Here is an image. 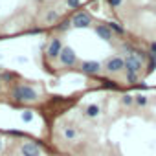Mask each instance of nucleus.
Here are the masks:
<instances>
[{"label": "nucleus", "instance_id": "nucleus-1", "mask_svg": "<svg viewBox=\"0 0 156 156\" xmlns=\"http://www.w3.org/2000/svg\"><path fill=\"white\" fill-rule=\"evenodd\" d=\"M11 96H13L15 101H35V99H37V92H35L31 87H28V85H19V87H15Z\"/></svg>", "mask_w": 156, "mask_h": 156}, {"label": "nucleus", "instance_id": "nucleus-2", "mask_svg": "<svg viewBox=\"0 0 156 156\" xmlns=\"http://www.w3.org/2000/svg\"><path fill=\"white\" fill-rule=\"evenodd\" d=\"M105 68L110 72V73H118V72H121L123 68H125V59H121V57H110V59H107V62H105Z\"/></svg>", "mask_w": 156, "mask_h": 156}, {"label": "nucleus", "instance_id": "nucleus-3", "mask_svg": "<svg viewBox=\"0 0 156 156\" xmlns=\"http://www.w3.org/2000/svg\"><path fill=\"white\" fill-rule=\"evenodd\" d=\"M90 15L88 13H85V11H79V13H75L73 15V19H72V26H75V28H88L90 26Z\"/></svg>", "mask_w": 156, "mask_h": 156}, {"label": "nucleus", "instance_id": "nucleus-4", "mask_svg": "<svg viewBox=\"0 0 156 156\" xmlns=\"http://www.w3.org/2000/svg\"><path fill=\"white\" fill-rule=\"evenodd\" d=\"M59 59H61V62H62L64 66H73V64H75V61H77V55L73 53V50H72V48H62V51H61Z\"/></svg>", "mask_w": 156, "mask_h": 156}, {"label": "nucleus", "instance_id": "nucleus-5", "mask_svg": "<svg viewBox=\"0 0 156 156\" xmlns=\"http://www.w3.org/2000/svg\"><path fill=\"white\" fill-rule=\"evenodd\" d=\"M125 68H127V72H134V73H138L140 70H141V59H138L136 55H129L127 59H125Z\"/></svg>", "mask_w": 156, "mask_h": 156}, {"label": "nucleus", "instance_id": "nucleus-6", "mask_svg": "<svg viewBox=\"0 0 156 156\" xmlns=\"http://www.w3.org/2000/svg\"><path fill=\"white\" fill-rule=\"evenodd\" d=\"M20 152H22V156H41L39 145H35V143H31V141L24 143V145L20 147Z\"/></svg>", "mask_w": 156, "mask_h": 156}, {"label": "nucleus", "instance_id": "nucleus-7", "mask_svg": "<svg viewBox=\"0 0 156 156\" xmlns=\"http://www.w3.org/2000/svg\"><path fill=\"white\" fill-rule=\"evenodd\" d=\"M81 70H83L85 73L94 75V73H98V72L101 70V64L96 62V61H85V62H81Z\"/></svg>", "mask_w": 156, "mask_h": 156}, {"label": "nucleus", "instance_id": "nucleus-8", "mask_svg": "<svg viewBox=\"0 0 156 156\" xmlns=\"http://www.w3.org/2000/svg\"><path fill=\"white\" fill-rule=\"evenodd\" d=\"M61 51H62L61 41H59V39H53V41L50 42V46H48V55H50L51 59H55V57H59V55H61Z\"/></svg>", "mask_w": 156, "mask_h": 156}, {"label": "nucleus", "instance_id": "nucleus-9", "mask_svg": "<svg viewBox=\"0 0 156 156\" xmlns=\"http://www.w3.org/2000/svg\"><path fill=\"white\" fill-rule=\"evenodd\" d=\"M96 33H98L103 41H112V30L108 28V24H99V26H96Z\"/></svg>", "mask_w": 156, "mask_h": 156}, {"label": "nucleus", "instance_id": "nucleus-10", "mask_svg": "<svg viewBox=\"0 0 156 156\" xmlns=\"http://www.w3.org/2000/svg\"><path fill=\"white\" fill-rule=\"evenodd\" d=\"M99 112H101L99 105H88V107H87V116H88V118H98Z\"/></svg>", "mask_w": 156, "mask_h": 156}, {"label": "nucleus", "instance_id": "nucleus-11", "mask_svg": "<svg viewBox=\"0 0 156 156\" xmlns=\"http://www.w3.org/2000/svg\"><path fill=\"white\" fill-rule=\"evenodd\" d=\"M62 134H64L66 140H75V138H77V130H75L73 127H66V129L62 130Z\"/></svg>", "mask_w": 156, "mask_h": 156}, {"label": "nucleus", "instance_id": "nucleus-12", "mask_svg": "<svg viewBox=\"0 0 156 156\" xmlns=\"http://www.w3.org/2000/svg\"><path fill=\"white\" fill-rule=\"evenodd\" d=\"M134 101H136V105H140V107H147V103H149L147 96H143V94H138V96L134 98Z\"/></svg>", "mask_w": 156, "mask_h": 156}, {"label": "nucleus", "instance_id": "nucleus-13", "mask_svg": "<svg viewBox=\"0 0 156 156\" xmlns=\"http://www.w3.org/2000/svg\"><path fill=\"white\" fill-rule=\"evenodd\" d=\"M108 28H110L112 31L119 33V35H123V31H125V30H123V26H121V24H118V22H110V24H108Z\"/></svg>", "mask_w": 156, "mask_h": 156}, {"label": "nucleus", "instance_id": "nucleus-14", "mask_svg": "<svg viewBox=\"0 0 156 156\" xmlns=\"http://www.w3.org/2000/svg\"><path fill=\"white\" fill-rule=\"evenodd\" d=\"M149 59H151V62H149V72H154V68H156V53H151L149 51Z\"/></svg>", "mask_w": 156, "mask_h": 156}, {"label": "nucleus", "instance_id": "nucleus-15", "mask_svg": "<svg viewBox=\"0 0 156 156\" xmlns=\"http://www.w3.org/2000/svg\"><path fill=\"white\" fill-rule=\"evenodd\" d=\"M138 79H140V77H138V73H134V72H127V81L129 83H138Z\"/></svg>", "mask_w": 156, "mask_h": 156}, {"label": "nucleus", "instance_id": "nucleus-16", "mask_svg": "<svg viewBox=\"0 0 156 156\" xmlns=\"http://www.w3.org/2000/svg\"><path fill=\"white\" fill-rule=\"evenodd\" d=\"M57 11H48L46 13V22H53V20H57Z\"/></svg>", "mask_w": 156, "mask_h": 156}, {"label": "nucleus", "instance_id": "nucleus-17", "mask_svg": "<svg viewBox=\"0 0 156 156\" xmlns=\"http://www.w3.org/2000/svg\"><path fill=\"white\" fill-rule=\"evenodd\" d=\"M121 103L129 107V105H132V103H134V98H132V96H129V94H125V96L121 98Z\"/></svg>", "mask_w": 156, "mask_h": 156}, {"label": "nucleus", "instance_id": "nucleus-18", "mask_svg": "<svg viewBox=\"0 0 156 156\" xmlns=\"http://www.w3.org/2000/svg\"><path fill=\"white\" fill-rule=\"evenodd\" d=\"M31 119H33V112H31V110H26V112H22V121L30 123Z\"/></svg>", "mask_w": 156, "mask_h": 156}, {"label": "nucleus", "instance_id": "nucleus-19", "mask_svg": "<svg viewBox=\"0 0 156 156\" xmlns=\"http://www.w3.org/2000/svg\"><path fill=\"white\" fill-rule=\"evenodd\" d=\"M103 85H105L107 88H118V85H116L114 81H108V79H103Z\"/></svg>", "mask_w": 156, "mask_h": 156}, {"label": "nucleus", "instance_id": "nucleus-20", "mask_svg": "<svg viewBox=\"0 0 156 156\" xmlns=\"http://www.w3.org/2000/svg\"><path fill=\"white\" fill-rule=\"evenodd\" d=\"M70 26H72V20H66V22H62V24L59 26V30H62V31H64V30H68Z\"/></svg>", "mask_w": 156, "mask_h": 156}, {"label": "nucleus", "instance_id": "nucleus-21", "mask_svg": "<svg viewBox=\"0 0 156 156\" xmlns=\"http://www.w3.org/2000/svg\"><path fill=\"white\" fill-rule=\"evenodd\" d=\"M68 2V8H77L79 6V0H66Z\"/></svg>", "mask_w": 156, "mask_h": 156}, {"label": "nucleus", "instance_id": "nucleus-22", "mask_svg": "<svg viewBox=\"0 0 156 156\" xmlns=\"http://www.w3.org/2000/svg\"><path fill=\"white\" fill-rule=\"evenodd\" d=\"M121 2H123V0H108V4H110L112 8H118V6H121Z\"/></svg>", "mask_w": 156, "mask_h": 156}, {"label": "nucleus", "instance_id": "nucleus-23", "mask_svg": "<svg viewBox=\"0 0 156 156\" xmlns=\"http://www.w3.org/2000/svg\"><path fill=\"white\" fill-rule=\"evenodd\" d=\"M149 51H151V53H156V41H152V42L149 44Z\"/></svg>", "mask_w": 156, "mask_h": 156}, {"label": "nucleus", "instance_id": "nucleus-24", "mask_svg": "<svg viewBox=\"0 0 156 156\" xmlns=\"http://www.w3.org/2000/svg\"><path fill=\"white\" fill-rule=\"evenodd\" d=\"M0 151H2V141H0Z\"/></svg>", "mask_w": 156, "mask_h": 156}]
</instances>
